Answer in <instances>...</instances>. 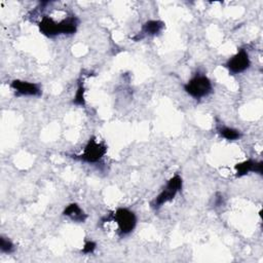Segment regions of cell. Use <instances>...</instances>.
Instances as JSON below:
<instances>
[{
    "label": "cell",
    "instance_id": "6da1fadb",
    "mask_svg": "<svg viewBox=\"0 0 263 263\" xmlns=\"http://www.w3.org/2000/svg\"><path fill=\"white\" fill-rule=\"evenodd\" d=\"M182 186H183L182 177L176 174L166 182L165 186L162 188L159 194L151 201L150 203L151 208L153 210H158L164 203L173 200L176 197V195L182 190Z\"/></svg>",
    "mask_w": 263,
    "mask_h": 263
},
{
    "label": "cell",
    "instance_id": "7a4b0ae2",
    "mask_svg": "<svg viewBox=\"0 0 263 263\" xmlns=\"http://www.w3.org/2000/svg\"><path fill=\"white\" fill-rule=\"evenodd\" d=\"M184 90L190 97L199 100L213 91V84L205 75L196 74L184 84Z\"/></svg>",
    "mask_w": 263,
    "mask_h": 263
},
{
    "label": "cell",
    "instance_id": "3957f363",
    "mask_svg": "<svg viewBox=\"0 0 263 263\" xmlns=\"http://www.w3.org/2000/svg\"><path fill=\"white\" fill-rule=\"evenodd\" d=\"M109 220L116 222L118 226V234L120 236H124L133 232L137 225L136 214L126 208H118L113 214H111L110 218H107V221Z\"/></svg>",
    "mask_w": 263,
    "mask_h": 263
},
{
    "label": "cell",
    "instance_id": "277c9868",
    "mask_svg": "<svg viewBox=\"0 0 263 263\" xmlns=\"http://www.w3.org/2000/svg\"><path fill=\"white\" fill-rule=\"evenodd\" d=\"M106 152L107 146L102 142H98L96 138L92 137L86 143L82 153L79 155H73V158L87 163H96L105 156Z\"/></svg>",
    "mask_w": 263,
    "mask_h": 263
},
{
    "label": "cell",
    "instance_id": "5b68a950",
    "mask_svg": "<svg viewBox=\"0 0 263 263\" xmlns=\"http://www.w3.org/2000/svg\"><path fill=\"white\" fill-rule=\"evenodd\" d=\"M250 66L251 61L249 58V53L243 48L238 49V51L225 63V67L232 75L245 72L250 68Z\"/></svg>",
    "mask_w": 263,
    "mask_h": 263
},
{
    "label": "cell",
    "instance_id": "8992f818",
    "mask_svg": "<svg viewBox=\"0 0 263 263\" xmlns=\"http://www.w3.org/2000/svg\"><path fill=\"white\" fill-rule=\"evenodd\" d=\"M10 87L14 90L16 96H30V97H38L41 96L42 90L39 84L25 81L21 79H14L10 82Z\"/></svg>",
    "mask_w": 263,
    "mask_h": 263
},
{
    "label": "cell",
    "instance_id": "52a82bcc",
    "mask_svg": "<svg viewBox=\"0 0 263 263\" xmlns=\"http://www.w3.org/2000/svg\"><path fill=\"white\" fill-rule=\"evenodd\" d=\"M235 168V176L236 178H240L242 176H246L247 174L254 172L259 175H262L263 172V162L262 161H256L253 159H248L242 162H239L234 165Z\"/></svg>",
    "mask_w": 263,
    "mask_h": 263
},
{
    "label": "cell",
    "instance_id": "ba28073f",
    "mask_svg": "<svg viewBox=\"0 0 263 263\" xmlns=\"http://www.w3.org/2000/svg\"><path fill=\"white\" fill-rule=\"evenodd\" d=\"M39 31L46 37H54L61 35V25L60 22L53 21L51 17L44 15L38 23Z\"/></svg>",
    "mask_w": 263,
    "mask_h": 263
},
{
    "label": "cell",
    "instance_id": "9c48e42d",
    "mask_svg": "<svg viewBox=\"0 0 263 263\" xmlns=\"http://www.w3.org/2000/svg\"><path fill=\"white\" fill-rule=\"evenodd\" d=\"M163 28H164V23L161 21H157V20L148 21L142 26L141 31L137 34V36L134 37V39L141 40L146 36H155L159 34Z\"/></svg>",
    "mask_w": 263,
    "mask_h": 263
},
{
    "label": "cell",
    "instance_id": "30bf717a",
    "mask_svg": "<svg viewBox=\"0 0 263 263\" xmlns=\"http://www.w3.org/2000/svg\"><path fill=\"white\" fill-rule=\"evenodd\" d=\"M63 215L77 223H83L87 219V215L84 213V211L77 203L74 202L68 204L65 208V210L63 211Z\"/></svg>",
    "mask_w": 263,
    "mask_h": 263
},
{
    "label": "cell",
    "instance_id": "8fae6325",
    "mask_svg": "<svg viewBox=\"0 0 263 263\" xmlns=\"http://www.w3.org/2000/svg\"><path fill=\"white\" fill-rule=\"evenodd\" d=\"M60 25H61V34L72 35L77 31L79 20L75 15H69L66 18L60 21Z\"/></svg>",
    "mask_w": 263,
    "mask_h": 263
},
{
    "label": "cell",
    "instance_id": "7c38bea8",
    "mask_svg": "<svg viewBox=\"0 0 263 263\" xmlns=\"http://www.w3.org/2000/svg\"><path fill=\"white\" fill-rule=\"evenodd\" d=\"M218 133L222 138L226 139L227 141H236L241 137V134L238 129L229 126H220L218 128Z\"/></svg>",
    "mask_w": 263,
    "mask_h": 263
},
{
    "label": "cell",
    "instance_id": "4fadbf2b",
    "mask_svg": "<svg viewBox=\"0 0 263 263\" xmlns=\"http://www.w3.org/2000/svg\"><path fill=\"white\" fill-rule=\"evenodd\" d=\"M84 91H85V88H84V85H83V82H79L78 83V87H77V90L75 92V96L73 98V104L77 105V106H84L85 105V99H84Z\"/></svg>",
    "mask_w": 263,
    "mask_h": 263
},
{
    "label": "cell",
    "instance_id": "5bb4252c",
    "mask_svg": "<svg viewBox=\"0 0 263 263\" xmlns=\"http://www.w3.org/2000/svg\"><path fill=\"white\" fill-rule=\"evenodd\" d=\"M14 249H15V247L10 239H8L7 237H5L3 235L0 236V250L2 253L10 254L14 251Z\"/></svg>",
    "mask_w": 263,
    "mask_h": 263
},
{
    "label": "cell",
    "instance_id": "9a60e30c",
    "mask_svg": "<svg viewBox=\"0 0 263 263\" xmlns=\"http://www.w3.org/2000/svg\"><path fill=\"white\" fill-rule=\"evenodd\" d=\"M96 248H97V243H96L95 241H92V240H87V241H85V243H84V246H83L81 252H82L83 254H91V253H93V251L96 250Z\"/></svg>",
    "mask_w": 263,
    "mask_h": 263
}]
</instances>
